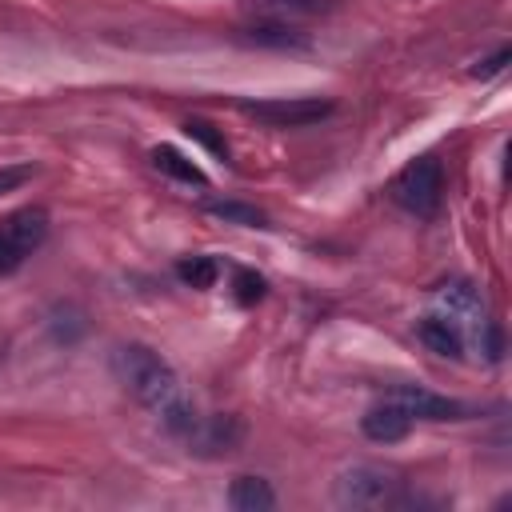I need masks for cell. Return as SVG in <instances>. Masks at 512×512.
<instances>
[{
  "instance_id": "obj_1",
  "label": "cell",
  "mask_w": 512,
  "mask_h": 512,
  "mask_svg": "<svg viewBox=\"0 0 512 512\" xmlns=\"http://www.w3.org/2000/svg\"><path fill=\"white\" fill-rule=\"evenodd\" d=\"M112 372L120 376V384L148 408L156 412L172 432L188 436L192 424H196V412H192V400L184 396V384L180 376L172 372V364L164 356H156L152 348L144 344H120L116 356H112Z\"/></svg>"
},
{
  "instance_id": "obj_2",
  "label": "cell",
  "mask_w": 512,
  "mask_h": 512,
  "mask_svg": "<svg viewBox=\"0 0 512 512\" xmlns=\"http://www.w3.org/2000/svg\"><path fill=\"white\" fill-rule=\"evenodd\" d=\"M48 236V212L44 208H20L0 220V276L16 272Z\"/></svg>"
},
{
  "instance_id": "obj_3",
  "label": "cell",
  "mask_w": 512,
  "mask_h": 512,
  "mask_svg": "<svg viewBox=\"0 0 512 512\" xmlns=\"http://www.w3.org/2000/svg\"><path fill=\"white\" fill-rule=\"evenodd\" d=\"M440 192H444V172L432 156L412 160L396 180H392V196L400 208H408L412 216H432L440 208Z\"/></svg>"
},
{
  "instance_id": "obj_4",
  "label": "cell",
  "mask_w": 512,
  "mask_h": 512,
  "mask_svg": "<svg viewBox=\"0 0 512 512\" xmlns=\"http://www.w3.org/2000/svg\"><path fill=\"white\" fill-rule=\"evenodd\" d=\"M240 112L272 128H308L332 112V100L320 96H280V100H240Z\"/></svg>"
},
{
  "instance_id": "obj_5",
  "label": "cell",
  "mask_w": 512,
  "mask_h": 512,
  "mask_svg": "<svg viewBox=\"0 0 512 512\" xmlns=\"http://www.w3.org/2000/svg\"><path fill=\"white\" fill-rule=\"evenodd\" d=\"M392 488H396V480L384 468H376V464H352V468H344L336 476L332 496H336L340 508H380V504L392 500Z\"/></svg>"
},
{
  "instance_id": "obj_6",
  "label": "cell",
  "mask_w": 512,
  "mask_h": 512,
  "mask_svg": "<svg viewBox=\"0 0 512 512\" xmlns=\"http://www.w3.org/2000/svg\"><path fill=\"white\" fill-rule=\"evenodd\" d=\"M388 400L400 404V408H404L408 416H416V420H460V416L468 412L460 400H448V396L428 392V388H420V384H400V388L388 392Z\"/></svg>"
},
{
  "instance_id": "obj_7",
  "label": "cell",
  "mask_w": 512,
  "mask_h": 512,
  "mask_svg": "<svg viewBox=\"0 0 512 512\" xmlns=\"http://www.w3.org/2000/svg\"><path fill=\"white\" fill-rule=\"evenodd\" d=\"M360 428H364V436L376 440V444H396V440L408 436L412 416H408L400 404L384 400V404H376V408H368V412L360 416Z\"/></svg>"
},
{
  "instance_id": "obj_8",
  "label": "cell",
  "mask_w": 512,
  "mask_h": 512,
  "mask_svg": "<svg viewBox=\"0 0 512 512\" xmlns=\"http://www.w3.org/2000/svg\"><path fill=\"white\" fill-rule=\"evenodd\" d=\"M416 336L436 352V356H464V328L448 316V312H436V316H424L416 324Z\"/></svg>"
},
{
  "instance_id": "obj_9",
  "label": "cell",
  "mask_w": 512,
  "mask_h": 512,
  "mask_svg": "<svg viewBox=\"0 0 512 512\" xmlns=\"http://www.w3.org/2000/svg\"><path fill=\"white\" fill-rule=\"evenodd\" d=\"M188 440L196 444V452H208V456H220V452H232L240 444V424L232 416H212L208 424H192Z\"/></svg>"
},
{
  "instance_id": "obj_10",
  "label": "cell",
  "mask_w": 512,
  "mask_h": 512,
  "mask_svg": "<svg viewBox=\"0 0 512 512\" xmlns=\"http://www.w3.org/2000/svg\"><path fill=\"white\" fill-rule=\"evenodd\" d=\"M436 300L444 304V312L464 328V324H476V332L484 328V300L476 296L472 284H444L436 292Z\"/></svg>"
},
{
  "instance_id": "obj_11",
  "label": "cell",
  "mask_w": 512,
  "mask_h": 512,
  "mask_svg": "<svg viewBox=\"0 0 512 512\" xmlns=\"http://www.w3.org/2000/svg\"><path fill=\"white\" fill-rule=\"evenodd\" d=\"M244 40L260 44V48H308V36L284 20H256L244 28Z\"/></svg>"
},
{
  "instance_id": "obj_12",
  "label": "cell",
  "mask_w": 512,
  "mask_h": 512,
  "mask_svg": "<svg viewBox=\"0 0 512 512\" xmlns=\"http://www.w3.org/2000/svg\"><path fill=\"white\" fill-rule=\"evenodd\" d=\"M152 168L164 172V176H172V180H180V184H196V188L208 184V176H204L180 148H172V144H156V148H152Z\"/></svg>"
},
{
  "instance_id": "obj_13",
  "label": "cell",
  "mask_w": 512,
  "mask_h": 512,
  "mask_svg": "<svg viewBox=\"0 0 512 512\" xmlns=\"http://www.w3.org/2000/svg\"><path fill=\"white\" fill-rule=\"evenodd\" d=\"M228 504L236 512H264V508L276 504V496H272L268 480H260V476H236L232 488H228Z\"/></svg>"
},
{
  "instance_id": "obj_14",
  "label": "cell",
  "mask_w": 512,
  "mask_h": 512,
  "mask_svg": "<svg viewBox=\"0 0 512 512\" xmlns=\"http://www.w3.org/2000/svg\"><path fill=\"white\" fill-rule=\"evenodd\" d=\"M244 8L256 12L260 20H284V24H292L300 16H316L324 4L320 0H244Z\"/></svg>"
},
{
  "instance_id": "obj_15",
  "label": "cell",
  "mask_w": 512,
  "mask_h": 512,
  "mask_svg": "<svg viewBox=\"0 0 512 512\" xmlns=\"http://www.w3.org/2000/svg\"><path fill=\"white\" fill-rule=\"evenodd\" d=\"M208 216L224 220V224H240V228H264V212L256 204H244V200H208L204 204Z\"/></svg>"
},
{
  "instance_id": "obj_16",
  "label": "cell",
  "mask_w": 512,
  "mask_h": 512,
  "mask_svg": "<svg viewBox=\"0 0 512 512\" xmlns=\"http://www.w3.org/2000/svg\"><path fill=\"white\" fill-rule=\"evenodd\" d=\"M176 276L188 284V288H212L216 284V276H220V268H216V260L212 256H192V260H180L176 264Z\"/></svg>"
},
{
  "instance_id": "obj_17",
  "label": "cell",
  "mask_w": 512,
  "mask_h": 512,
  "mask_svg": "<svg viewBox=\"0 0 512 512\" xmlns=\"http://www.w3.org/2000/svg\"><path fill=\"white\" fill-rule=\"evenodd\" d=\"M184 132H188L192 140H200V144H204L212 156H224V160H228V144H224V136H220V132H216L208 120H188V124H184Z\"/></svg>"
},
{
  "instance_id": "obj_18",
  "label": "cell",
  "mask_w": 512,
  "mask_h": 512,
  "mask_svg": "<svg viewBox=\"0 0 512 512\" xmlns=\"http://www.w3.org/2000/svg\"><path fill=\"white\" fill-rule=\"evenodd\" d=\"M232 288H236V300L240 304H256L264 296V276H256L252 268H240L236 280H232Z\"/></svg>"
},
{
  "instance_id": "obj_19",
  "label": "cell",
  "mask_w": 512,
  "mask_h": 512,
  "mask_svg": "<svg viewBox=\"0 0 512 512\" xmlns=\"http://www.w3.org/2000/svg\"><path fill=\"white\" fill-rule=\"evenodd\" d=\"M512 60V52L508 48H496L492 56H484V60H476V68H472V76L476 80H488V76H496V72H504V64Z\"/></svg>"
},
{
  "instance_id": "obj_20",
  "label": "cell",
  "mask_w": 512,
  "mask_h": 512,
  "mask_svg": "<svg viewBox=\"0 0 512 512\" xmlns=\"http://www.w3.org/2000/svg\"><path fill=\"white\" fill-rule=\"evenodd\" d=\"M24 180H32V164H12V168H0V196H4V192H16Z\"/></svg>"
}]
</instances>
